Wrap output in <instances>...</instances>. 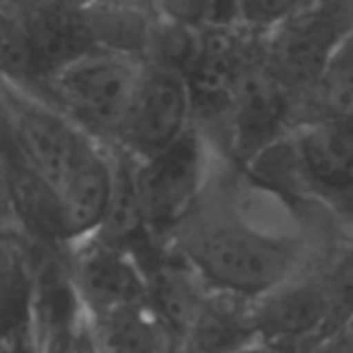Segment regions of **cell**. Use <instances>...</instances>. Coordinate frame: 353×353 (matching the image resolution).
Listing matches in <instances>:
<instances>
[{
	"mask_svg": "<svg viewBox=\"0 0 353 353\" xmlns=\"http://www.w3.org/2000/svg\"><path fill=\"white\" fill-rule=\"evenodd\" d=\"M66 265L85 314L149 302L147 275L134 254L97 236L68 246Z\"/></svg>",
	"mask_w": 353,
	"mask_h": 353,
	"instance_id": "cell-9",
	"label": "cell"
},
{
	"mask_svg": "<svg viewBox=\"0 0 353 353\" xmlns=\"http://www.w3.org/2000/svg\"><path fill=\"white\" fill-rule=\"evenodd\" d=\"M353 124V31L298 99V124Z\"/></svg>",
	"mask_w": 353,
	"mask_h": 353,
	"instance_id": "cell-14",
	"label": "cell"
},
{
	"mask_svg": "<svg viewBox=\"0 0 353 353\" xmlns=\"http://www.w3.org/2000/svg\"><path fill=\"white\" fill-rule=\"evenodd\" d=\"M0 39L2 81L27 93L41 95L48 85V77L39 64L37 52L31 43L27 25L21 14L2 8Z\"/></svg>",
	"mask_w": 353,
	"mask_h": 353,
	"instance_id": "cell-17",
	"label": "cell"
},
{
	"mask_svg": "<svg viewBox=\"0 0 353 353\" xmlns=\"http://www.w3.org/2000/svg\"><path fill=\"white\" fill-rule=\"evenodd\" d=\"M327 205L331 207V211L335 213V217L353 232V186L333 194L331 199H327Z\"/></svg>",
	"mask_w": 353,
	"mask_h": 353,
	"instance_id": "cell-24",
	"label": "cell"
},
{
	"mask_svg": "<svg viewBox=\"0 0 353 353\" xmlns=\"http://www.w3.org/2000/svg\"><path fill=\"white\" fill-rule=\"evenodd\" d=\"M352 2H353V0H352Z\"/></svg>",
	"mask_w": 353,
	"mask_h": 353,
	"instance_id": "cell-28",
	"label": "cell"
},
{
	"mask_svg": "<svg viewBox=\"0 0 353 353\" xmlns=\"http://www.w3.org/2000/svg\"><path fill=\"white\" fill-rule=\"evenodd\" d=\"M155 12L168 21L184 23L190 27L221 23L215 0H155Z\"/></svg>",
	"mask_w": 353,
	"mask_h": 353,
	"instance_id": "cell-21",
	"label": "cell"
},
{
	"mask_svg": "<svg viewBox=\"0 0 353 353\" xmlns=\"http://www.w3.org/2000/svg\"><path fill=\"white\" fill-rule=\"evenodd\" d=\"M2 190L4 225L17 228L35 244L68 250L62 228V209L56 186L37 172L23 153L2 134Z\"/></svg>",
	"mask_w": 353,
	"mask_h": 353,
	"instance_id": "cell-10",
	"label": "cell"
},
{
	"mask_svg": "<svg viewBox=\"0 0 353 353\" xmlns=\"http://www.w3.org/2000/svg\"><path fill=\"white\" fill-rule=\"evenodd\" d=\"M145 74V60L93 48L60 68L37 95L105 145H114L132 112Z\"/></svg>",
	"mask_w": 353,
	"mask_h": 353,
	"instance_id": "cell-2",
	"label": "cell"
},
{
	"mask_svg": "<svg viewBox=\"0 0 353 353\" xmlns=\"http://www.w3.org/2000/svg\"><path fill=\"white\" fill-rule=\"evenodd\" d=\"M157 14L93 2L83 10L85 25L95 48L132 54L145 60L149 33Z\"/></svg>",
	"mask_w": 353,
	"mask_h": 353,
	"instance_id": "cell-16",
	"label": "cell"
},
{
	"mask_svg": "<svg viewBox=\"0 0 353 353\" xmlns=\"http://www.w3.org/2000/svg\"><path fill=\"white\" fill-rule=\"evenodd\" d=\"M325 275L335 302V323L339 329L353 321V240L335 250L325 265Z\"/></svg>",
	"mask_w": 353,
	"mask_h": 353,
	"instance_id": "cell-20",
	"label": "cell"
},
{
	"mask_svg": "<svg viewBox=\"0 0 353 353\" xmlns=\"http://www.w3.org/2000/svg\"><path fill=\"white\" fill-rule=\"evenodd\" d=\"M21 17L48 81L60 68L95 48L83 10H50Z\"/></svg>",
	"mask_w": 353,
	"mask_h": 353,
	"instance_id": "cell-15",
	"label": "cell"
},
{
	"mask_svg": "<svg viewBox=\"0 0 353 353\" xmlns=\"http://www.w3.org/2000/svg\"><path fill=\"white\" fill-rule=\"evenodd\" d=\"M352 31V0H314L265 37V64L300 99Z\"/></svg>",
	"mask_w": 353,
	"mask_h": 353,
	"instance_id": "cell-5",
	"label": "cell"
},
{
	"mask_svg": "<svg viewBox=\"0 0 353 353\" xmlns=\"http://www.w3.org/2000/svg\"><path fill=\"white\" fill-rule=\"evenodd\" d=\"M308 350L302 347H292V345H279V343H269V341H254L250 345H244L236 352L230 353H306Z\"/></svg>",
	"mask_w": 353,
	"mask_h": 353,
	"instance_id": "cell-25",
	"label": "cell"
},
{
	"mask_svg": "<svg viewBox=\"0 0 353 353\" xmlns=\"http://www.w3.org/2000/svg\"><path fill=\"white\" fill-rule=\"evenodd\" d=\"M97 353H176V339L149 302L87 314Z\"/></svg>",
	"mask_w": 353,
	"mask_h": 353,
	"instance_id": "cell-13",
	"label": "cell"
},
{
	"mask_svg": "<svg viewBox=\"0 0 353 353\" xmlns=\"http://www.w3.org/2000/svg\"><path fill=\"white\" fill-rule=\"evenodd\" d=\"M170 244L211 288L244 298H259L333 256H319L306 238L261 225L242 209L209 199L207 188Z\"/></svg>",
	"mask_w": 353,
	"mask_h": 353,
	"instance_id": "cell-1",
	"label": "cell"
},
{
	"mask_svg": "<svg viewBox=\"0 0 353 353\" xmlns=\"http://www.w3.org/2000/svg\"><path fill=\"white\" fill-rule=\"evenodd\" d=\"M95 0H2L4 10L19 14H35L50 10H85Z\"/></svg>",
	"mask_w": 353,
	"mask_h": 353,
	"instance_id": "cell-22",
	"label": "cell"
},
{
	"mask_svg": "<svg viewBox=\"0 0 353 353\" xmlns=\"http://www.w3.org/2000/svg\"><path fill=\"white\" fill-rule=\"evenodd\" d=\"M325 265L310 267L254 298L252 316L261 341L310 350L321 337L337 329Z\"/></svg>",
	"mask_w": 353,
	"mask_h": 353,
	"instance_id": "cell-7",
	"label": "cell"
},
{
	"mask_svg": "<svg viewBox=\"0 0 353 353\" xmlns=\"http://www.w3.org/2000/svg\"><path fill=\"white\" fill-rule=\"evenodd\" d=\"M192 124L194 108L186 74L145 62L137 101L114 145L134 159H149L172 147Z\"/></svg>",
	"mask_w": 353,
	"mask_h": 353,
	"instance_id": "cell-8",
	"label": "cell"
},
{
	"mask_svg": "<svg viewBox=\"0 0 353 353\" xmlns=\"http://www.w3.org/2000/svg\"><path fill=\"white\" fill-rule=\"evenodd\" d=\"M215 2H217V8H219V21H221V23L236 21L238 0H215Z\"/></svg>",
	"mask_w": 353,
	"mask_h": 353,
	"instance_id": "cell-27",
	"label": "cell"
},
{
	"mask_svg": "<svg viewBox=\"0 0 353 353\" xmlns=\"http://www.w3.org/2000/svg\"><path fill=\"white\" fill-rule=\"evenodd\" d=\"M252 302L254 298L213 288L178 353H230L261 341L254 327Z\"/></svg>",
	"mask_w": 353,
	"mask_h": 353,
	"instance_id": "cell-12",
	"label": "cell"
},
{
	"mask_svg": "<svg viewBox=\"0 0 353 353\" xmlns=\"http://www.w3.org/2000/svg\"><path fill=\"white\" fill-rule=\"evenodd\" d=\"M201 29L203 27H190L157 14L151 25L145 62L188 74L201 52Z\"/></svg>",
	"mask_w": 353,
	"mask_h": 353,
	"instance_id": "cell-18",
	"label": "cell"
},
{
	"mask_svg": "<svg viewBox=\"0 0 353 353\" xmlns=\"http://www.w3.org/2000/svg\"><path fill=\"white\" fill-rule=\"evenodd\" d=\"M2 134L58 190L101 141L54 103L2 81Z\"/></svg>",
	"mask_w": 353,
	"mask_h": 353,
	"instance_id": "cell-3",
	"label": "cell"
},
{
	"mask_svg": "<svg viewBox=\"0 0 353 353\" xmlns=\"http://www.w3.org/2000/svg\"><path fill=\"white\" fill-rule=\"evenodd\" d=\"M296 124V93L267 68L265 60L254 62L234 87L225 163L244 170L263 151L292 134Z\"/></svg>",
	"mask_w": 353,
	"mask_h": 353,
	"instance_id": "cell-6",
	"label": "cell"
},
{
	"mask_svg": "<svg viewBox=\"0 0 353 353\" xmlns=\"http://www.w3.org/2000/svg\"><path fill=\"white\" fill-rule=\"evenodd\" d=\"M306 353H353V321L321 337Z\"/></svg>",
	"mask_w": 353,
	"mask_h": 353,
	"instance_id": "cell-23",
	"label": "cell"
},
{
	"mask_svg": "<svg viewBox=\"0 0 353 353\" xmlns=\"http://www.w3.org/2000/svg\"><path fill=\"white\" fill-rule=\"evenodd\" d=\"M310 2L314 0H238L236 21L254 33L269 35Z\"/></svg>",
	"mask_w": 353,
	"mask_h": 353,
	"instance_id": "cell-19",
	"label": "cell"
},
{
	"mask_svg": "<svg viewBox=\"0 0 353 353\" xmlns=\"http://www.w3.org/2000/svg\"><path fill=\"white\" fill-rule=\"evenodd\" d=\"M101 4L110 6H122V8H134V10H145V12H155V0H95Z\"/></svg>",
	"mask_w": 353,
	"mask_h": 353,
	"instance_id": "cell-26",
	"label": "cell"
},
{
	"mask_svg": "<svg viewBox=\"0 0 353 353\" xmlns=\"http://www.w3.org/2000/svg\"><path fill=\"white\" fill-rule=\"evenodd\" d=\"M213 149L192 124L165 151L137 159V186L149 232L170 242L209 184V159Z\"/></svg>",
	"mask_w": 353,
	"mask_h": 353,
	"instance_id": "cell-4",
	"label": "cell"
},
{
	"mask_svg": "<svg viewBox=\"0 0 353 353\" xmlns=\"http://www.w3.org/2000/svg\"><path fill=\"white\" fill-rule=\"evenodd\" d=\"M116 182L112 147L99 143L58 186L66 246L95 236L105 219Z\"/></svg>",
	"mask_w": 353,
	"mask_h": 353,
	"instance_id": "cell-11",
	"label": "cell"
}]
</instances>
